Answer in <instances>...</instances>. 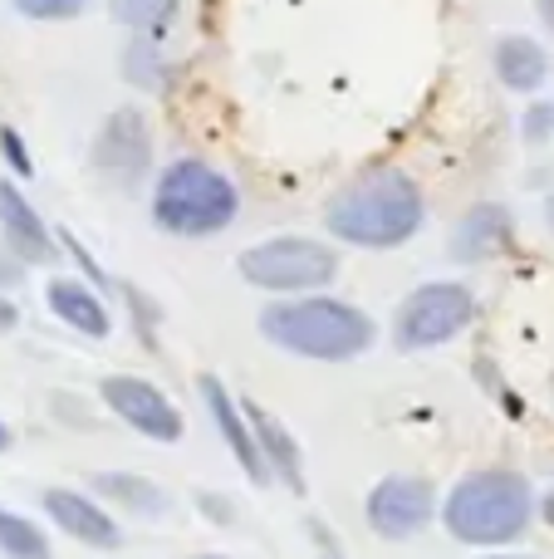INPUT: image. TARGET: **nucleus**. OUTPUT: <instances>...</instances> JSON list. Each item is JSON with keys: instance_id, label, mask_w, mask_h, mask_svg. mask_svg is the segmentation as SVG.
I'll use <instances>...</instances> for the list:
<instances>
[{"instance_id": "4468645a", "label": "nucleus", "mask_w": 554, "mask_h": 559, "mask_svg": "<svg viewBox=\"0 0 554 559\" xmlns=\"http://www.w3.org/2000/svg\"><path fill=\"white\" fill-rule=\"evenodd\" d=\"M45 305H49V314H55L59 324H69L74 334H84V338H108L113 334V314H108L104 295H98L94 285H84V280H74V275L49 280Z\"/></svg>"}, {"instance_id": "dca6fc26", "label": "nucleus", "mask_w": 554, "mask_h": 559, "mask_svg": "<svg viewBox=\"0 0 554 559\" xmlns=\"http://www.w3.org/2000/svg\"><path fill=\"white\" fill-rule=\"evenodd\" d=\"M491 64H496V79L510 88V94H535V88L550 79L545 45L530 35H501L496 49H491Z\"/></svg>"}, {"instance_id": "5701e85b", "label": "nucleus", "mask_w": 554, "mask_h": 559, "mask_svg": "<svg viewBox=\"0 0 554 559\" xmlns=\"http://www.w3.org/2000/svg\"><path fill=\"white\" fill-rule=\"evenodd\" d=\"M520 138H526L530 147L550 143V138H554V104H545V98H540V104H530L526 118H520Z\"/></svg>"}, {"instance_id": "f3484780", "label": "nucleus", "mask_w": 554, "mask_h": 559, "mask_svg": "<svg viewBox=\"0 0 554 559\" xmlns=\"http://www.w3.org/2000/svg\"><path fill=\"white\" fill-rule=\"evenodd\" d=\"M108 15L123 29H133V35L162 45V35L177 25V15H182V0H108Z\"/></svg>"}, {"instance_id": "bb28decb", "label": "nucleus", "mask_w": 554, "mask_h": 559, "mask_svg": "<svg viewBox=\"0 0 554 559\" xmlns=\"http://www.w3.org/2000/svg\"><path fill=\"white\" fill-rule=\"evenodd\" d=\"M20 324V309H15V299L10 295H0V334H10V329Z\"/></svg>"}, {"instance_id": "6ab92c4d", "label": "nucleus", "mask_w": 554, "mask_h": 559, "mask_svg": "<svg viewBox=\"0 0 554 559\" xmlns=\"http://www.w3.org/2000/svg\"><path fill=\"white\" fill-rule=\"evenodd\" d=\"M118 69H123V79L133 88H143V94H162L167 88V59H162V45H157V39L133 35L123 45V55H118Z\"/></svg>"}, {"instance_id": "c756f323", "label": "nucleus", "mask_w": 554, "mask_h": 559, "mask_svg": "<svg viewBox=\"0 0 554 559\" xmlns=\"http://www.w3.org/2000/svg\"><path fill=\"white\" fill-rule=\"evenodd\" d=\"M10 442H15V437H10V427L0 423V452H10Z\"/></svg>"}, {"instance_id": "7ed1b4c3", "label": "nucleus", "mask_w": 554, "mask_h": 559, "mask_svg": "<svg viewBox=\"0 0 554 559\" xmlns=\"http://www.w3.org/2000/svg\"><path fill=\"white\" fill-rule=\"evenodd\" d=\"M147 216L157 231L182 236V241H206L236 226L241 216V187L206 157H172L157 173Z\"/></svg>"}, {"instance_id": "412c9836", "label": "nucleus", "mask_w": 554, "mask_h": 559, "mask_svg": "<svg viewBox=\"0 0 554 559\" xmlns=\"http://www.w3.org/2000/svg\"><path fill=\"white\" fill-rule=\"evenodd\" d=\"M15 15L35 20V25H64V20H79L94 0H10Z\"/></svg>"}, {"instance_id": "c85d7f7f", "label": "nucleus", "mask_w": 554, "mask_h": 559, "mask_svg": "<svg viewBox=\"0 0 554 559\" xmlns=\"http://www.w3.org/2000/svg\"><path fill=\"white\" fill-rule=\"evenodd\" d=\"M540 515H545V525H554V491L540 501Z\"/></svg>"}, {"instance_id": "a211bd4d", "label": "nucleus", "mask_w": 554, "mask_h": 559, "mask_svg": "<svg viewBox=\"0 0 554 559\" xmlns=\"http://www.w3.org/2000/svg\"><path fill=\"white\" fill-rule=\"evenodd\" d=\"M94 491L104 496V501H118L123 511H137V515L167 511L162 486H153L147 476H133V472H98L94 476Z\"/></svg>"}, {"instance_id": "39448f33", "label": "nucleus", "mask_w": 554, "mask_h": 559, "mask_svg": "<svg viewBox=\"0 0 554 559\" xmlns=\"http://www.w3.org/2000/svg\"><path fill=\"white\" fill-rule=\"evenodd\" d=\"M236 271L245 285L280 299L324 295L339 280V251L320 236H270V241H255L251 251L236 255Z\"/></svg>"}, {"instance_id": "a878e982", "label": "nucleus", "mask_w": 554, "mask_h": 559, "mask_svg": "<svg viewBox=\"0 0 554 559\" xmlns=\"http://www.w3.org/2000/svg\"><path fill=\"white\" fill-rule=\"evenodd\" d=\"M196 506H202V511L212 515L216 525H231V506H226L221 496H196Z\"/></svg>"}, {"instance_id": "423d86ee", "label": "nucleus", "mask_w": 554, "mask_h": 559, "mask_svg": "<svg viewBox=\"0 0 554 559\" xmlns=\"http://www.w3.org/2000/svg\"><path fill=\"white\" fill-rule=\"evenodd\" d=\"M477 324V295L461 280H427L418 285L398 309H393V344L402 354L451 344L457 334Z\"/></svg>"}, {"instance_id": "cd10ccee", "label": "nucleus", "mask_w": 554, "mask_h": 559, "mask_svg": "<svg viewBox=\"0 0 554 559\" xmlns=\"http://www.w3.org/2000/svg\"><path fill=\"white\" fill-rule=\"evenodd\" d=\"M535 10H540V20L554 29V0H535Z\"/></svg>"}, {"instance_id": "aec40b11", "label": "nucleus", "mask_w": 554, "mask_h": 559, "mask_svg": "<svg viewBox=\"0 0 554 559\" xmlns=\"http://www.w3.org/2000/svg\"><path fill=\"white\" fill-rule=\"evenodd\" d=\"M0 555L5 559H49V535L35 521L0 506Z\"/></svg>"}, {"instance_id": "7c9ffc66", "label": "nucleus", "mask_w": 554, "mask_h": 559, "mask_svg": "<svg viewBox=\"0 0 554 559\" xmlns=\"http://www.w3.org/2000/svg\"><path fill=\"white\" fill-rule=\"evenodd\" d=\"M545 222H550V231H554V192L545 197Z\"/></svg>"}, {"instance_id": "4be33fe9", "label": "nucleus", "mask_w": 554, "mask_h": 559, "mask_svg": "<svg viewBox=\"0 0 554 559\" xmlns=\"http://www.w3.org/2000/svg\"><path fill=\"white\" fill-rule=\"evenodd\" d=\"M0 157H5V167L15 177H35V157H29L25 138H20L10 123H0Z\"/></svg>"}, {"instance_id": "f03ea898", "label": "nucleus", "mask_w": 554, "mask_h": 559, "mask_svg": "<svg viewBox=\"0 0 554 559\" xmlns=\"http://www.w3.org/2000/svg\"><path fill=\"white\" fill-rule=\"evenodd\" d=\"M255 324H261V338L270 348L294 358H314V364H349V358L369 354L373 338H378V324H373L369 309L334 295L270 299Z\"/></svg>"}, {"instance_id": "9d476101", "label": "nucleus", "mask_w": 554, "mask_h": 559, "mask_svg": "<svg viewBox=\"0 0 554 559\" xmlns=\"http://www.w3.org/2000/svg\"><path fill=\"white\" fill-rule=\"evenodd\" d=\"M0 236H5V251L15 255L20 265H55L59 261V241L45 226V216L35 212L25 192H20L10 177H0Z\"/></svg>"}, {"instance_id": "b1692460", "label": "nucleus", "mask_w": 554, "mask_h": 559, "mask_svg": "<svg viewBox=\"0 0 554 559\" xmlns=\"http://www.w3.org/2000/svg\"><path fill=\"white\" fill-rule=\"evenodd\" d=\"M59 246H64V251H69V255H74V261H79V265H84L88 285H104V271H98V265H94V255H88V251H84V246H79V241H74V231H59Z\"/></svg>"}, {"instance_id": "2eb2a0df", "label": "nucleus", "mask_w": 554, "mask_h": 559, "mask_svg": "<svg viewBox=\"0 0 554 559\" xmlns=\"http://www.w3.org/2000/svg\"><path fill=\"white\" fill-rule=\"evenodd\" d=\"M241 413H245V423H251L255 452H261L265 472H275L294 496H300V491H304V462H300V447H294V437L285 432V427L275 423L265 407H255L251 397H241Z\"/></svg>"}, {"instance_id": "f257e3e1", "label": "nucleus", "mask_w": 554, "mask_h": 559, "mask_svg": "<svg viewBox=\"0 0 554 559\" xmlns=\"http://www.w3.org/2000/svg\"><path fill=\"white\" fill-rule=\"evenodd\" d=\"M422 226H427V192L402 167H369L324 206V231L359 251H398Z\"/></svg>"}, {"instance_id": "6e6552de", "label": "nucleus", "mask_w": 554, "mask_h": 559, "mask_svg": "<svg viewBox=\"0 0 554 559\" xmlns=\"http://www.w3.org/2000/svg\"><path fill=\"white\" fill-rule=\"evenodd\" d=\"M98 393H104V407L113 417H123L133 432L153 437V442H182L186 423L182 413H177V403L162 393L157 383H147V378H133V373H108L104 383H98Z\"/></svg>"}, {"instance_id": "473e14b6", "label": "nucleus", "mask_w": 554, "mask_h": 559, "mask_svg": "<svg viewBox=\"0 0 554 559\" xmlns=\"http://www.w3.org/2000/svg\"><path fill=\"white\" fill-rule=\"evenodd\" d=\"M491 559H530V555H491Z\"/></svg>"}, {"instance_id": "2f4dec72", "label": "nucleus", "mask_w": 554, "mask_h": 559, "mask_svg": "<svg viewBox=\"0 0 554 559\" xmlns=\"http://www.w3.org/2000/svg\"><path fill=\"white\" fill-rule=\"evenodd\" d=\"M192 559H231V555H192Z\"/></svg>"}, {"instance_id": "20e7f679", "label": "nucleus", "mask_w": 554, "mask_h": 559, "mask_svg": "<svg viewBox=\"0 0 554 559\" xmlns=\"http://www.w3.org/2000/svg\"><path fill=\"white\" fill-rule=\"evenodd\" d=\"M530 515H535L530 481L520 472H501V466L461 476L442 506V525L461 545H510L530 531Z\"/></svg>"}, {"instance_id": "0eeeda50", "label": "nucleus", "mask_w": 554, "mask_h": 559, "mask_svg": "<svg viewBox=\"0 0 554 559\" xmlns=\"http://www.w3.org/2000/svg\"><path fill=\"white\" fill-rule=\"evenodd\" d=\"M88 163H94V173L104 177L108 187L133 192V187L153 173V123H147L143 108H133V104L113 108V114L104 118V128H98Z\"/></svg>"}, {"instance_id": "1a4fd4ad", "label": "nucleus", "mask_w": 554, "mask_h": 559, "mask_svg": "<svg viewBox=\"0 0 554 559\" xmlns=\"http://www.w3.org/2000/svg\"><path fill=\"white\" fill-rule=\"evenodd\" d=\"M437 515V491L422 476H383L369 491V525L383 540H412Z\"/></svg>"}, {"instance_id": "ddd939ff", "label": "nucleus", "mask_w": 554, "mask_h": 559, "mask_svg": "<svg viewBox=\"0 0 554 559\" xmlns=\"http://www.w3.org/2000/svg\"><path fill=\"white\" fill-rule=\"evenodd\" d=\"M196 393H202V403H206V413H212V423H216V432H221V442L231 447V456L241 462V472L251 476L255 486H265V481H270V472H265L261 452H255V437H251V423H245L241 403L226 393V383H221L216 373H202Z\"/></svg>"}, {"instance_id": "f8f14e48", "label": "nucleus", "mask_w": 554, "mask_h": 559, "mask_svg": "<svg viewBox=\"0 0 554 559\" xmlns=\"http://www.w3.org/2000/svg\"><path fill=\"white\" fill-rule=\"evenodd\" d=\"M45 515L79 545H94V550H118L123 545V525L84 491H64V486L45 491Z\"/></svg>"}, {"instance_id": "393cba45", "label": "nucleus", "mask_w": 554, "mask_h": 559, "mask_svg": "<svg viewBox=\"0 0 554 559\" xmlns=\"http://www.w3.org/2000/svg\"><path fill=\"white\" fill-rule=\"evenodd\" d=\"M20 280H25V265H20L10 251H0V295H5V289H15Z\"/></svg>"}, {"instance_id": "9b49d317", "label": "nucleus", "mask_w": 554, "mask_h": 559, "mask_svg": "<svg viewBox=\"0 0 554 559\" xmlns=\"http://www.w3.org/2000/svg\"><path fill=\"white\" fill-rule=\"evenodd\" d=\"M516 241V216L506 202H477L461 212V222L451 226V261L461 265H481L491 255L510 251Z\"/></svg>"}]
</instances>
